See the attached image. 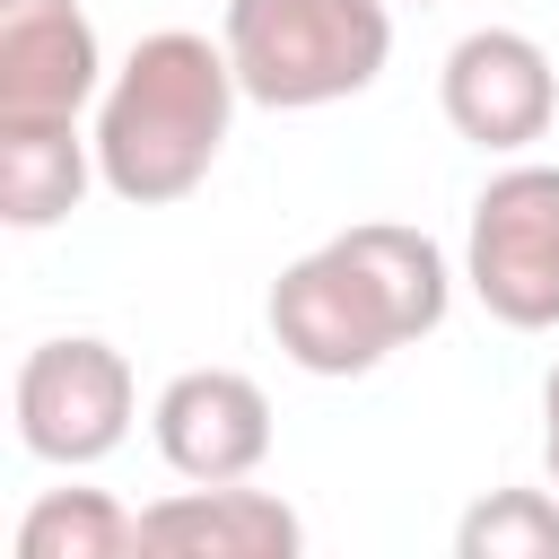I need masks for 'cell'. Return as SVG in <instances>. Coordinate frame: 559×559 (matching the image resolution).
I'll return each instance as SVG.
<instances>
[{
  "instance_id": "obj_1",
  "label": "cell",
  "mask_w": 559,
  "mask_h": 559,
  "mask_svg": "<svg viewBox=\"0 0 559 559\" xmlns=\"http://www.w3.org/2000/svg\"><path fill=\"white\" fill-rule=\"evenodd\" d=\"M454 262L428 227H402V218H358L341 236H323L314 253H297L271 297H262V323L280 341L288 367L323 376V384H349V376H376L393 349L428 341L454 306Z\"/></svg>"
},
{
  "instance_id": "obj_2",
  "label": "cell",
  "mask_w": 559,
  "mask_h": 559,
  "mask_svg": "<svg viewBox=\"0 0 559 559\" xmlns=\"http://www.w3.org/2000/svg\"><path fill=\"white\" fill-rule=\"evenodd\" d=\"M236 61L227 44L192 35V26H157L140 35L105 96H96V175L114 201L131 210H166V201H192L236 131Z\"/></svg>"
},
{
  "instance_id": "obj_3",
  "label": "cell",
  "mask_w": 559,
  "mask_h": 559,
  "mask_svg": "<svg viewBox=\"0 0 559 559\" xmlns=\"http://www.w3.org/2000/svg\"><path fill=\"white\" fill-rule=\"evenodd\" d=\"M218 44L236 61L245 105L323 114V105H349L384 79L393 0H227Z\"/></svg>"
},
{
  "instance_id": "obj_4",
  "label": "cell",
  "mask_w": 559,
  "mask_h": 559,
  "mask_svg": "<svg viewBox=\"0 0 559 559\" xmlns=\"http://www.w3.org/2000/svg\"><path fill=\"white\" fill-rule=\"evenodd\" d=\"M9 419H17V445L35 463L96 472L105 454H122V437L140 419V376L105 332H52L17 358Z\"/></svg>"
},
{
  "instance_id": "obj_5",
  "label": "cell",
  "mask_w": 559,
  "mask_h": 559,
  "mask_svg": "<svg viewBox=\"0 0 559 559\" xmlns=\"http://www.w3.org/2000/svg\"><path fill=\"white\" fill-rule=\"evenodd\" d=\"M463 288L507 332H559V166L507 157L463 218Z\"/></svg>"
},
{
  "instance_id": "obj_6",
  "label": "cell",
  "mask_w": 559,
  "mask_h": 559,
  "mask_svg": "<svg viewBox=\"0 0 559 559\" xmlns=\"http://www.w3.org/2000/svg\"><path fill=\"white\" fill-rule=\"evenodd\" d=\"M437 114L480 157H524L550 131V114H559L550 52L524 26H472V35H454L445 61H437Z\"/></svg>"
},
{
  "instance_id": "obj_7",
  "label": "cell",
  "mask_w": 559,
  "mask_h": 559,
  "mask_svg": "<svg viewBox=\"0 0 559 559\" xmlns=\"http://www.w3.org/2000/svg\"><path fill=\"white\" fill-rule=\"evenodd\" d=\"M148 437L175 480H253L271 463V393L245 367H183L157 384Z\"/></svg>"
},
{
  "instance_id": "obj_8",
  "label": "cell",
  "mask_w": 559,
  "mask_h": 559,
  "mask_svg": "<svg viewBox=\"0 0 559 559\" xmlns=\"http://www.w3.org/2000/svg\"><path fill=\"white\" fill-rule=\"evenodd\" d=\"M105 44L79 0H0V131L79 122L105 96Z\"/></svg>"
},
{
  "instance_id": "obj_9",
  "label": "cell",
  "mask_w": 559,
  "mask_h": 559,
  "mask_svg": "<svg viewBox=\"0 0 559 559\" xmlns=\"http://www.w3.org/2000/svg\"><path fill=\"white\" fill-rule=\"evenodd\" d=\"M140 550L148 559H297L306 524L280 489L253 480H183L175 498L140 507Z\"/></svg>"
},
{
  "instance_id": "obj_10",
  "label": "cell",
  "mask_w": 559,
  "mask_h": 559,
  "mask_svg": "<svg viewBox=\"0 0 559 559\" xmlns=\"http://www.w3.org/2000/svg\"><path fill=\"white\" fill-rule=\"evenodd\" d=\"M87 183H105L96 175V131H79V122H17V131H0V218L17 236L61 227L87 201Z\"/></svg>"
},
{
  "instance_id": "obj_11",
  "label": "cell",
  "mask_w": 559,
  "mask_h": 559,
  "mask_svg": "<svg viewBox=\"0 0 559 559\" xmlns=\"http://www.w3.org/2000/svg\"><path fill=\"white\" fill-rule=\"evenodd\" d=\"M9 550L17 559H131L140 550V515L114 489H44L17 515Z\"/></svg>"
},
{
  "instance_id": "obj_12",
  "label": "cell",
  "mask_w": 559,
  "mask_h": 559,
  "mask_svg": "<svg viewBox=\"0 0 559 559\" xmlns=\"http://www.w3.org/2000/svg\"><path fill=\"white\" fill-rule=\"evenodd\" d=\"M454 559H559V489H489L454 524Z\"/></svg>"
},
{
  "instance_id": "obj_13",
  "label": "cell",
  "mask_w": 559,
  "mask_h": 559,
  "mask_svg": "<svg viewBox=\"0 0 559 559\" xmlns=\"http://www.w3.org/2000/svg\"><path fill=\"white\" fill-rule=\"evenodd\" d=\"M542 472H550V489H559V367L542 376Z\"/></svg>"
},
{
  "instance_id": "obj_14",
  "label": "cell",
  "mask_w": 559,
  "mask_h": 559,
  "mask_svg": "<svg viewBox=\"0 0 559 559\" xmlns=\"http://www.w3.org/2000/svg\"><path fill=\"white\" fill-rule=\"evenodd\" d=\"M393 9H437V0H393Z\"/></svg>"
}]
</instances>
